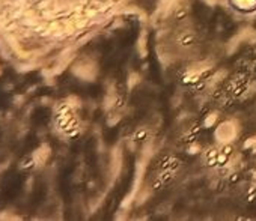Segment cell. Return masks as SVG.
Here are the masks:
<instances>
[{
  "label": "cell",
  "instance_id": "1",
  "mask_svg": "<svg viewBox=\"0 0 256 221\" xmlns=\"http://www.w3.org/2000/svg\"><path fill=\"white\" fill-rule=\"evenodd\" d=\"M193 41H194L193 35H185V36H182V38H181V42H182L184 45H190Z\"/></svg>",
  "mask_w": 256,
  "mask_h": 221
},
{
  "label": "cell",
  "instance_id": "2",
  "mask_svg": "<svg viewBox=\"0 0 256 221\" xmlns=\"http://www.w3.org/2000/svg\"><path fill=\"white\" fill-rule=\"evenodd\" d=\"M145 134H146V131H145V130H142V131H140V133L137 134V140H140V139H142V137H143Z\"/></svg>",
  "mask_w": 256,
  "mask_h": 221
},
{
  "label": "cell",
  "instance_id": "3",
  "mask_svg": "<svg viewBox=\"0 0 256 221\" xmlns=\"http://www.w3.org/2000/svg\"><path fill=\"white\" fill-rule=\"evenodd\" d=\"M230 151H232V149H230V146H226V148L223 149V154H226V155H229V154H230Z\"/></svg>",
  "mask_w": 256,
  "mask_h": 221
},
{
  "label": "cell",
  "instance_id": "4",
  "mask_svg": "<svg viewBox=\"0 0 256 221\" xmlns=\"http://www.w3.org/2000/svg\"><path fill=\"white\" fill-rule=\"evenodd\" d=\"M184 15H185L184 11H179V12H178V18H181V17H184Z\"/></svg>",
  "mask_w": 256,
  "mask_h": 221
}]
</instances>
